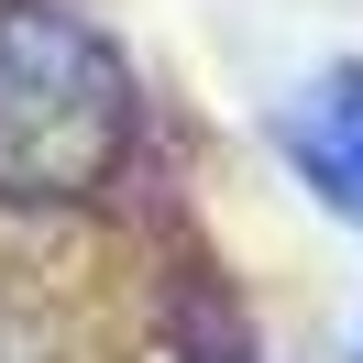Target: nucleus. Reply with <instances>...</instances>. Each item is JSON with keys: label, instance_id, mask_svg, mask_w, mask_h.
I'll list each match as a JSON object with an SVG mask.
<instances>
[{"label": "nucleus", "instance_id": "obj_1", "mask_svg": "<svg viewBox=\"0 0 363 363\" xmlns=\"http://www.w3.org/2000/svg\"><path fill=\"white\" fill-rule=\"evenodd\" d=\"M133 155V67L55 0L0 11V199H99Z\"/></svg>", "mask_w": 363, "mask_h": 363}, {"label": "nucleus", "instance_id": "obj_2", "mask_svg": "<svg viewBox=\"0 0 363 363\" xmlns=\"http://www.w3.org/2000/svg\"><path fill=\"white\" fill-rule=\"evenodd\" d=\"M286 165L308 177V199L330 209V220L363 231V55H341V67H319L308 89H297V111H286Z\"/></svg>", "mask_w": 363, "mask_h": 363}]
</instances>
